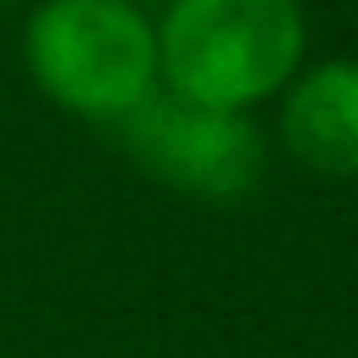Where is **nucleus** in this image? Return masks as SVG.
I'll return each mask as SVG.
<instances>
[{"label": "nucleus", "instance_id": "nucleus-1", "mask_svg": "<svg viewBox=\"0 0 358 358\" xmlns=\"http://www.w3.org/2000/svg\"><path fill=\"white\" fill-rule=\"evenodd\" d=\"M308 62L302 0H168L157 11V78L168 95L257 112Z\"/></svg>", "mask_w": 358, "mask_h": 358}, {"label": "nucleus", "instance_id": "nucleus-2", "mask_svg": "<svg viewBox=\"0 0 358 358\" xmlns=\"http://www.w3.org/2000/svg\"><path fill=\"white\" fill-rule=\"evenodd\" d=\"M22 73L67 117L117 129L157 78V17L140 0H39L22 22Z\"/></svg>", "mask_w": 358, "mask_h": 358}, {"label": "nucleus", "instance_id": "nucleus-3", "mask_svg": "<svg viewBox=\"0 0 358 358\" xmlns=\"http://www.w3.org/2000/svg\"><path fill=\"white\" fill-rule=\"evenodd\" d=\"M112 134L123 140L134 168H145L157 185L196 196V201L252 196L263 179V162H268V140L252 112L196 106L168 90H157L145 106H134Z\"/></svg>", "mask_w": 358, "mask_h": 358}, {"label": "nucleus", "instance_id": "nucleus-4", "mask_svg": "<svg viewBox=\"0 0 358 358\" xmlns=\"http://www.w3.org/2000/svg\"><path fill=\"white\" fill-rule=\"evenodd\" d=\"M274 106V134L296 168L319 179H358V56L302 62Z\"/></svg>", "mask_w": 358, "mask_h": 358}]
</instances>
